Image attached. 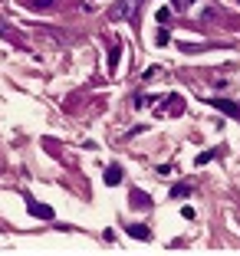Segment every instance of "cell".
<instances>
[{"instance_id":"6da1fadb","label":"cell","mask_w":240,"mask_h":256,"mask_svg":"<svg viewBox=\"0 0 240 256\" xmlns=\"http://www.w3.org/2000/svg\"><path fill=\"white\" fill-rule=\"evenodd\" d=\"M132 4H135V0H119L115 10H109V20H125V16H132Z\"/></svg>"},{"instance_id":"7a4b0ae2","label":"cell","mask_w":240,"mask_h":256,"mask_svg":"<svg viewBox=\"0 0 240 256\" xmlns=\"http://www.w3.org/2000/svg\"><path fill=\"white\" fill-rule=\"evenodd\" d=\"M122 181V168H109L105 171V184H119Z\"/></svg>"},{"instance_id":"3957f363","label":"cell","mask_w":240,"mask_h":256,"mask_svg":"<svg viewBox=\"0 0 240 256\" xmlns=\"http://www.w3.org/2000/svg\"><path fill=\"white\" fill-rule=\"evenodd\" d=\"M128 234H132V236H138V240H148V226H135V224H132V226H128Z\"/></svg>"},{"instance_id":"277c9868","label":"cell","mask_w":240,"mask_h":256,"mask_svg":"<svg viewBox=\"0 0 240 256\" xmlns=\"http://www.w3.org/2000/svg\"><path fill=\"white\" fill-rule=\"evenodd\" d=\"M214 106L217 108H224L227 115H230V118H240V112H237V106H230V102H214Z\"/></svg>"},{"instance_id":"5b68a950","label":"cell","mask_w":240,"mask_h":256,"mask_svg":"<svg viewBox=\"0 0 240 256\" xmlns=\"http://www.w3.org/2000/svg\"><path fill=\"white\" fill-rule=\"evenodd\" d=\"M191 194V184H178V188H171V197H188Z\"/></svg>"}]
</instances>
